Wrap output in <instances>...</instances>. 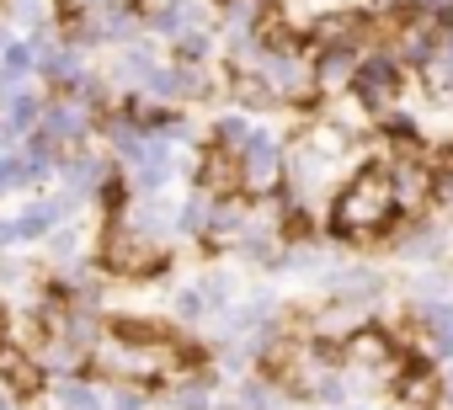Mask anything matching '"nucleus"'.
I'll use <instances>...</instances> for the list:
<instances>
[{"label": "nucleus", "instance_id": "obj_1", "mask_svg": "<svg viewBox=\"0 0 453 410\" xmlns=\"http://www.w3.org/2000/svg\"><path fill=\"white\" fill-rule=\"evenodd\" d=\"M187 357H197V352H187L181 341H171L160 325H139V320H118V325L91 346V362H96L107 378L134 383V389L165 383Z\"/></svg>", "mask_w": 453, "mask_h": 410}, {"label": "nucleus", "instance_id": "obj_2", "mask_svg": "<svg viewBox=\"0 0 453 410\" xmlns=\"http://www.w3.org/2000/svg\"><path fill=\"white\" fill-rule=\"evenodd\" d=\"M395 176L389 165H363L331 197V235L336 240H373L395 224Z\"/></svg>", "mask_w": 453, "mask_h": 410}, {"label": "nucleus", "instance_id": "obj_3", "mask_svg": "<svg viewBox=\"0 0 453 410\" xmlns=\"http://www.w3.org/2000/svg\"><path fill=\"white\" fill-rule=\"evenodd\" d=\"M96 262H102V272H107V277H160V272L171 267V262L160 256V246H155V240H144L123 214H118V219H107Z\"/></svg>", "mask_w": 453, "mask_h": 410}, {"label": "nucleus", "instance_id": "obj_4", "mask_svg": "<svg viewBox=\"0 0 453 410\" xmlns=\"http://www.w3.org/2000/svg\"><path fill=\"white\" fill-rule=\"evenodd\" d=\"M352 96L368 107V112H389L400 96H405V65L384 49V54H363L357 59V75H352Z\"/></svg>", "mask_w": 453, "mask_h": 410}, {"label": "nucleus", "instance_id": "obj_5", "mask_svg": "<svg viewBox=\"0 0 453 410\" xmlns=\"http://www.w3.org/2000/svg\"><path fill=\"white\" fill-rule=\"evenodd\" d=\"M91 123H96V112H91V107H86L81 96H70V91H65V96H54V102L43 107L38 139H43V144H49V149H54V155L65 160L70 149H81V144H86Z\"/></svg>", "mask_w": 453, "mask_h": 410}, {"label": "nucleus", "instance_id": "obj_6", "mask_svg": "<svg viewBox=\"0 0 453 410\" xmlns=\"http://www.w3.org/2000/svg\"><path fill=\"white\" fill-rule=\"evenodd\" d=\"M241 171H246V192H278L283 171H288V149L278 133L251 128V139L241 144Z\"/></svg>", "mask_w": 453, "mask_h": 410}, {"label": "nucleus", "instance_id": "obj_7", "mask_svg": "<svg viewBox=\"0 0 453 410\" xmlns=\"http://www.w3.org/2000/svg\"><path fill=\"white\" fill-rule=\"evenodd\" d=\"M75 202L81 197H49V202H33V209H22V214H12V219H0V251L6 246H17V240H49L70 214H75Z\"/></svg>", "mask_w": 453, "mask_h": 410}, {"label": "nucleus", "instance_id": "obj_8", "mask_svg": "<svg viewBox=\"0 0 453 410\" xmlns=\"http://www.w3.org/2000/svg\"><path fill=\"white\" fill-rule=\"evenodd\" d=\"M310 49H363V38H368V11H357V6H331V11H320L315 22H310Z\"/></svg>", "mask_w": 453, "mask_h": 410}, {"label": "nucleus", "instance_id": "obj_9", "mask_svg": "<svg viewBox=\"0 0 453 410\" xmlns=\"http://www.w3.org/2000/svg\"><path fill=\"white\" fill-rule=\"evenodd\" d=\"M192 176L208 197H235L246 192V171H241V155L235 149H224V144H208L197 160H192Z\"/></svg>", "mask_w": 453, "mask_h": 410}, {"label": "nucleus", "instance_id": "obj_10", "mask_svg": "<svg viewBox=\"0 0 453 410\" xmlns=\"http://www.w3.org/2000/svg\"><path fill=\"white\" fill-rule=\"evenodd\" d=\"M0 383H6L17 399H38L49 389V368L38 362V352H27L17 341H0Z\"/></svg>", "mask_w": 453, "mask_h": 410}, {"label": "nucleus", "instance_id": "obj_11", "mask_svg": "<svg viewBox=\"0 0 453 410\" xmlns=\"http://www.w3.org/2000/svg\"><path fill=\"white\" fill-rule=\"evenodd\" d=\"M395 399L405 410H437L442 405V373L426 368L421 357H405L400 362V378H395Z\"/></svg>", "mask_w": 453, "mask_h": 410}, {"label": "nucleus", "instance_id": "obj_12", "mask_svg": "<svg viewBox=\"0 0 453 410\" xmlns=\"http://www.w3.org/2000/svg\"><path fill=\"white\" fill-rule=\"evenodd\" d=\"M246 230H251V202L235 192V197H213V219H208V246L213 251H235L241 240H246Z\"/></svg>", "mask_w": 453, "mask_h": 410}, {"label": "nucleus", "instance_id": "obj_13", "mask_svg": "<svg viewBox=\"0 0 453 410\" xmlns=\"http://www.w3.org/2000/svg\"><path fill=\"white\" fill-rule=\"evenodd\" d=\"M389 176H395V209H400V214H421L426 202L437 197V176H432L421 160H411V155L395 160Z\"/></svg>", "mask_w": 453, "mask_h": 410}, {"label": "nucleus", "instance_id": "obj_14", "mask_svg": "<svg viewBox=\"0 0 453 410\" xmlns=\"http://www.w3.org/2000/svg\"><path fill=\"white\" fill-rule=\"evenodd\" d=\"M144 17V27L150 33H160V38H181V33H197L203 22H208V6L203 0H165V6H150V11H139Z\"/></svg>", "mask_w": 453, "mask_h": 410}, {"label": "nucleus", "instance_id": "obj_15", "mask_svg": "<svg viewBox=\"0 0 453 410\" xmlns=\"http://www.w3.org/2000/svg\"><path fill=\"white\" fill-rule=\"evenodd\" d=\"M107 176H112V171H107V160H102V155L70 149V155L59 160V181H65V192H70V197H91Z\"/></svg>", "mask_w": 453, "mask_h": 410}, {"label": "nucleus", "instance_id": "obj_16", "mask_svg": "<svg viewBox=\"0 0 453 410\" xmlns=\"http://www.w3.org/2000/svg\"><path fill=\"white\" fill-rule=\"evenodd\" d=\"M123 219L144 235V240H165L171 235V224H176V209H165V202H160V192H139V202H134V209H123Z\"/></svg>", "mask_w": 453, "mask_h": 410}, {"label": "nucleus", "instance_id": "obj_17", "mask_svg": "<svg viewBox=\"0 0 453 410\" xmlns=\"http://www.w3.org/2000/svg\"><path fill=\"white\" fill-rule=\"evenodd\" d=\"M43 107H49V102H43L33 86H12V91H0V118H6V123L22 133V139H27V133H38V123H43Z\"/></svg>", "mask_w": 453, "mask_h": 410}, {"label": "nucleus", "instance_id": "obj_18", "mask_svg": "<svg viewBox=\"0 0 453 410\" xmlns=\"http://www.w3.org/2000/svg\"><path fill=\"white\" fill-rule=\"evenodd\" d=\"M315 54V86L320 91H342V86H352V75H357V49H310Z\"/></svg>", "mask_w": 453, "mask_h": 410}, {"label": "nucleus", "instance_id": "obj_19", "mask_svg": "<svg viewBox=\"0 0 453 410\" xmlns=\"http://www.w3.org/2000/svg\"><path fill=\"white\" fill-rule=\"evenodd\" d=\"M49 399H54V410H107V394L91 378H81V373H65L49 389Z\"/></svg>", "mask_w": 453, "mask_h": 410}, {"label": "nucleus", "instance_id": "obj_20", "mask_svg": "<svg viewBox=\"0 0 453 410\" xmlns=\"http://www.w3.org/2000/svg\"><path fill=\"white\" fill-rule=\"evenodd\" d=\"M421 80L437 91V96H453V22L437 33V43H432V54L421 59Z\"/></svg>", "mask_w": 453, "mask_h": 410}, {"label": "nucleus", "instance_id": "obj_21", "mask_svg": "<svg viewBox=\"0 0 453 410\" xmlns=\"http://www.w3.org/2000/svg\"><path fill=\"white\" fill-rule=\"evenodd\" d=\"M33 70H38V38H12L6 49H0V91L22 86Z\"/></svg>", "mask_w": 453, "mask_h": 410}, {"label": "nucleus", "instance_id": "obj_22", "mask_svg": "<svg viewBox=\"0 0 453 410\" xmlns=\"http://www.w3.org/2000/svg\"><path fill=\"white\" fill-rule=\"evenodd\" d=\"M331 288L347 299V304H373L379 293H384V277L373 272V267H347V272H331Z\"/></svg>", "mask_w": 453, "mask_h": 410}, {"label": "nucleus", "instance_id": "obj_23", "mask_svg": "<svg viewBox=\"0 0 453 410\" xmlns=\"http://www.w3.org/2000/svg\"><path fill=\"white\" fill-rule=\"evenodd\" d=\"M230 91H235V102L241 107H251V112H267V107H278L283 96L273 91V80L267 75H257V70H230Z\"/></svg>", "mask_w": 453, "mask_h": 410}, {"label": "nucleus", "instance_id": "obj_24", "mask_svg": "<svg viewBox=\"0 0 453 410\" xmlns=\"http://www.w3.org/2000/svg\"><path fill=\"white\" fill-rule=\"evenodd\" d=\"M219 11H224V33H257L273 11V0H219Z\"/></svg>", "mask_w": 453, "mask_h": 410}, {"label": "nucleus", "instance_id": "obj_25", "mask_svg": "<svg viewBox=\"0 0 453 410\" xmlns=\"http://www.w3.org/2000/svg\"><path fill=\"white\" fill-rule=\"evenodd\" d=\"M400 251H405V262H437V256L448 251V235H442L437 224H405Z\"/></svg>", "mask_w": 453, "mask_h": 410}, {"label": "nucleus", "instance_id": "obj_26", "mask_svg": "<svg viewBox=\"0 0 453 410\" xmlns=\"http://www.w3.org/2000/svg\"><path fill=\"white\" fill-rule=\"evenodd\" d=\"M6 17L22 27V33H49V22L59 17V0H6Z\"/></svg>", "mask_w": 453, "mask_h": 410}, {"label": "nucleus", "instance_id": "obj_27", "mask_svg": "<svg viewBox=\"0 0 453 410\" xmlns=\"http://www.w3.org/2000/svg\"><path fill=\"white\" fill-rule=\"evenodd\" d=\"M208 219H213V197H208V192L187 197L181 209H176V230H181V235H192V240H203V235H208Z\"/></svg>", "mask_w": 453, "mask_h": 410}, {"label": "nucleus", "instance_id": "obj_28", "mask_svg": "<svg viewBox=\"0 0 453 410\" xmlns=\"http://www.w3.org/2000/svg\"><path fill=\"white\" fill-rule=\"evenodd\" d=\"M246 139H251V123H246L241 112H224V118L213 123V144H224V149H235V155H241Z\"/></svg>", "mask_w": 453, "mask_h": 410}, {"label": "nucleus", "instance_id": "obj_29", "mask_svg": "<svg viewBox=\"0 0 453 410\" xmlns=\"http://www.w3.org/2000/svg\"><path fill=\"white\" fill-rule=\"evenodd\" d=\"M208 49H213L208 27H197V33H181V38H176V65H203V59H208Z\"/></svg>", "mask_w": 453, "mask_h": 410}, {"label": "nucleus", "instance_id": "obj_30", "mask_svg": "<svg viewBox=\"0 0 453 410\" xmlns=\"http://www.w3.org/2000/svg\"><path fill=\"white\" fill-rule=\"evenodd\" d=\"M203 293H208L213 309H230V299H235V277H230V272H208V277H203Z\"/></svg>", "mask_w": 453, "mask_h": 410}, {"label": "nucleus", "instance_id": "obj_31", "mask_svg": "<svg viewBox=\"0 0 453 410\" xmlns=\"http://www.w3.org/2000/svg\"><path fill=\"white\" fill-rule=\"evenodd\" d=\"M49 251L59 256V267H65V262H81V230H75V224L54 230V235H49Z\"/></svg>", "mask_w": 453, "mask_h": 410}, {"label": "nucleus", "instance_id": "obj_32", "mask_svg": "<svg viewBox=\"0 0 453 410\" xmlns=\"http://www.w3.org/2000/svg\"><path fill=\"white\" fill-rule=\"evenodd\" d=\"M208 309H213V304H208L203 283H192V288H181V293H176V315H181V320H203Z\"/></svg>", "mask_w": 453, "mask_h": 410}, {"label": "nucleus", "instance_id": "obj_33", "mask_svg": "<svg viewBox=\"0 0 453 410\" xmlns=\"http://www.w3.org/2000/svg\"><path fill=\"white\" fill-rule=\"evenodd\" d=\"M171 405L176 410H208V383L197 378V383H181L176 394H171Z\"/></svg>", "mask_w": 453, "mask_h": 410}, {"label": "nucleus", "instance_id": "obj_34", "mask_svg": "<svg viewBox=\"0 0 453 410\" xmlns=\"http://www.w3.org/2000/svg\"><path fill=\"white\" fill-rule=\"evenodd\" d=\"M107 410H150V405H144V394H134V383H128L123 394H107Z\"/></svg>", "mask_w": 453, "mask_h": 410}, {"label": "nucleus", "instance_id": "obj_35", "mask_svg": "<svg viewBox=\"0 0 453 410\" xmlns=\"http://www.w3.org/2000/svg\"><path fill=\"white\" fill-rule=\"evenodd\" d=\"M437 165H442V176H453V139L442 144V155H437Z\"/></svg>", "mask_w": 453, "mask_h": 410}, {"label": "nucleus", "instance_id": "obj_36", "mask_svg": "<svg viewBox=\"0 0 453 410\" xmlns=\"http://www.w3.org/2000/svg\"><path fill=\"white\" fill-rule=\"evenodd\" d=\"M442 399L453 405V362H448V373H442Z\"/></svg>", "mask_w": 453, "mask_h": 410}, {"label": "nucleus", "instance_id": "obj_37", "mask_svg": "<svg viewBox=\"0 0 453 410\" xmlns=\"http://www.w3.org/2000/svg\"><path fill=\"white\" fill-rule=\"evenodd\" d=\"M0 192H12V181H6V155H0Z\"/></svg>", "mask_w": 453, "mask_h": 410}, {"label": "nucleus", "instance_id": "obj_38", "mask_svg": "<svg viewBox=\"0 0 453 410\" xmlns=\"http://www.w3.org/2000/svg\"><path fill=\"white\" fill-rule=\"evenodd\" d=\"M0 410H12V389H6V394H0Z\"/></svg>", "mask_w": 453, "mask_h": 410}]
</instances>
